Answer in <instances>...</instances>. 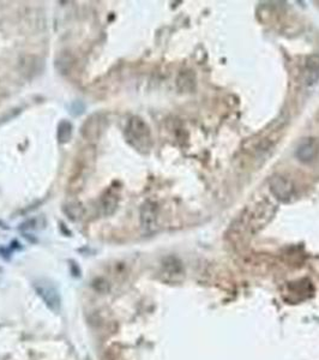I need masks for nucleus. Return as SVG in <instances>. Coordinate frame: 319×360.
Masks as SVG:
<instances>
[{
  "instance_id": "1",
  "label": "nucleus",
  "mask_w": 319,
  "mask_h": 360,
  "mask_svg": "<svg viewBox=\"0 0 319 360\" xmlns=\"http://www.w3.org/2000/svg\"><path fill=\"white\" fill-rule=\"evenodd\" d=\"M125 138L127 143L133 149L142 154H147L153 148V136L150 127L139 117H132L127 121L125 130Z\"/></svg>"
},
{
  "instance_id": "2",
  "label": "nucleus",
  "mask_w": 319,
  "mask_h": 360,
  "mask_svg": "<svg viewBox=\"0 0 319 360\" xmlns=\"http://www.w3.org/2000/svg\"><path fill=\"white\" fill-rule=\"evenodd\" d=\"M34 287L35 291L40 295V298L45 301V304L52 311H59L60 306H62V298H60L59 292H58V289L53 283L42 278V280H37L34 283Z\"/></svg>"
},
{
  "instance_id": "3",
  "label": "nucleus",
  "mask_w": 319,
  "mask_h": 360,
  "mask_svg": "<svg viewBox=\"0 0 319 360\" xmlns=\"http://www.w3.org/2000/svg\"><path fill=\"white\" fill-rule=\"evenodd\" d=\"M107 126V119L102 113H96L92 114L85 120V123L82 125L80 133L83 138L88 141H97L102 136Z\"/></svg>"
},
{
  "instance_id": "4",
  "label": "nucleus",
  "mask_w": 319,
  "mask_h": 360,
  "mask_svg": "<svg viewBox=\"0 0 319 360\" xmlns=\"http://www.w3.org/2000/svg\"><path fill=\"white\" fill-rule=\"evenodd\" d=\"M270 191L278 201L289 202L294 197L295 188L291 180L276 174L270 179Z\"/></svg>"
},
{
  "instance_id": "5",
  "label": "nucleus",
  "mask_w": 319,
  "mask_h": 360,
  "mask_svg": "<svg viewBox=\"0 0 319 360\" xmlns=\"http://www.w3.org/2000/svg\"><path fill=\"white\" fill-rule=\"evenodd\" d=\"M319 154V142L317 138H305L300 142L295 155L301 162H312Z\"/></svg>"
},
{
  "instance_id": "6",
  "label": "nucleus",
  "mask_w": 319,
  "mask_h": 360,
  "mask_svg": "<svg viewBox=\"0 0 319 360\" xmlns=\"http://www.w3.org/2000/svg\"><path fill=\"white\" fill-rule=\"evenodd\" d=\"M142 227L147 232H153L158 226V207L155 203L147 202L141 209Z\"/></svg>"
},
{
  "instance_id": "7",
  "label": "nucleus",
  "mask_w": 319,
  "mask_h": 360,
  "mask_svg": "<svg viewBox=\"0 0 319 360\" xmlns=\"http://www.w3.org/2000/svg\"><path fill=\"white\" fill-rule=\"evenodd\" d=\"M162 274L166 280H170V278L174 280L182 274L181 263L174 257L166 258L162 263Z\"/></svg>"
},
{
  "instance_id": "8",
  "label": "nucleus",
  "mask_w": 319,
  "mask_h": 360,
  "mask_svg": "<svg viewBox=\"0 0 319 360\" xmlns=\"http://www.w3.org/2000/svg\"><path fill=\"white\" fill-rule=\"evenodd\" d=\"M118 202H119L118 193L114 192L113 190L107 191V192L102 196V198H101V209H102L103 215L109 216V215L114 213L118 208Z\"/></svg>"
},
{
  "instance_id": "9",
  "label": "nucleus",
  "mask_w": 319,
  "mask_h": 360,
  "mask_svg": "<svg viewBox=\"0 0 319 360\" xmlns=\"http://www.w3.org/2000/svg\"><path fill=\"white\" fill-rule=\"evenodd\" d=\"M72 125L70 121L68 120H63L60 121L59 125H58V130H57V137L59 143H68V142L71 139L72 137Z\"/></svg>"
},
{
  "instance_id": "10",
  "label": "nucleus",
  "mask_w": 319,
  "mask_h": 360,
  "mask_svg": "<svg viewBox=\"0 0 319 360\" xmlns=\"http://www.w3.org/2000/svg\"><path fill=\"white\" fill-rule=\"evenodd\" d=\"M64 210H65V213L69 215V217L72 220V221H76V220L82 217V208H80V205L75 204V203L74 204H69Z\"/></svg>"
},
{
  "instance_id": "11",
  "label": "nucleus",
  "mask_w": 319,
  "mask_h": 360,
  "mask_svg": "<svg viewBox=\"0 0 319 360\" xmlns=\"http://www.w3.org/2000/svg\"><path fill=\"white\" fill-rule=\"evenodd\" d=\"M306 69H307V72H309V75L317 74V76H319V75H318V72H319V57L318 56H312L311 58H309V60H307Z\"/></svg>"
},
{
  "instance_id": "12",
  "label": "nucleus",
  "mask_w": 319,
  "mask_h": 360,
  "mask_svg": "<svg viewBox=\"0 0 319 360\" xmlns=\"http://www.w3.org/2000/svg\"><path fill=\"white\" fill-rule=\"evenodd\" d=\"M104 360H124V359L121 358L120 353H119L114 347H112V348H109V350L106 352V356H104Z\"/></svg>"
}]
</instances>
